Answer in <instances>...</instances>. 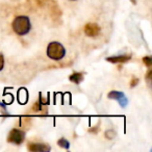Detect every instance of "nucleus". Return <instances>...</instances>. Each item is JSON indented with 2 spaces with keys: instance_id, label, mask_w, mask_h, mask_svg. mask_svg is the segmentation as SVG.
Listing matches in <instances>:
<instances>
[{
  "instance_id": "obj_11",
  "label": "nucleus",
  "mask_w": 152,
  "mask_h": 152,
  "mask_svg": "<svg viewBox=\"0 0 152 152\" xmlns=\"http://www.w3.org/2000/svg\"><path fill=\"white\" fill-rule=\"evenodd\" d=\"M57 145L61 148H64V149H69L70 148V142L68 141L65 137H61V139L57 141Z\"/></svg>"
},
{
  "instance_id": "obj_4",
  "label": "nucleus",
  "mask_w": 152,
  "mask_h": 152,
  "mask_svg": "<svg viewBox=\"0 0 152 152\" xmlns=\"http://www.w3.org/2000/svg\"><path fill=\"white\" fill-rule=\"evenodd\" d=\"M83 31L89 38H97L101 32V27L95 22H89L83 27Z\"/></svg>"
},
{
  "instance_id": "obj_10",
  "label": "nucleus",
  "mask_w": 152,
  "mask_h": 152,
  "mask_svg": "<svg viewBox=\"0 0 152 152\" xmlns=\"http://www.w3.org/2000/svg\"><path fill=\"white\" fill-rule=\"evenodd\" d=\"M32 110L34 113H44L46 108H44V100L42 99V96H40V100L32 105Z\"/></svg>"
},
{
  "instance_id": "obj_6",
  "label": "nucleus",
  "mask_w": 152,
  "mask_h": 152,
  "mask_svg": "<svg viewBox=\"0 0 152 152\" xmlns=\"http://www.w3.org/2000/svg\"><path fill=\"white\" fill-rule=\"evenodd\" d=\"M27 149L31 152H49L51 147L48 144L44 143H29L27 145Z\"/></svg>"
},
{
  "instance_id": "obj_12",
  "label": "nucleus",
  "mask_w": 152,
  "mask_h": 152,
  "mask_svg": "<svg viewBox=\"0 0 152 152\" xmlns=\"http://www.w3.org/2000/svg\"><path fill=\"white\" fill-rule=\"evenodd\" d=\"M104 135H105V137L107 140H113L117 135V133H116V131H115L114 129H108V130L105 131Z\"/></svg>"
},
{
  "instance_id": "obj_18",
  "label": "nucleus",
  "mask_w": 152,
  "mask_h": 152,
  "mask_svg": "<svg viewBox=\"0 0 152 152\" xmlns=\"http://www.w3.org/2000/svg\"><path fill=\"white\" fill-rule=\"evenodd\" d=\"M132 4H137V0H130Z\"/></svg>"
},
{
  "instance_id": "obj_2",
  "label": "nucleus",
  "mask_w": 152,
  "mask_h": 152,
  "mask_svg": "<svg viewBox=\"0 0 152 152\" xmlns=\"http://www.w3.org/2000/svg\"><path fill=\"white\" fill-rule=\"evenodd\" d=\"M46 54L52 61H61L66 55V49L59 42H51L46 49Z\"/></svg>"
},
{
  "instance_id": "obj_8",
  "label": "nucleus",
  "mask_w": 152,
  "mask_h": 152,
  "mask_svg": "<svg viewBox=\"0 0 152 152\" xmlns=\"http://www.w3.org/2000/svg\"><path fill=\"white\" fill-rule=\"evenodd\" d=\"M83 76H85L83 72H74L69 76V80L75 85H79L80 83H83V78H85Z\"/></svg>"
},
{
  "instance_id": "obj_1",
  "label": "nucleus",
  "mask_w": 152,
  "mask_h": 152,
  "mask_svg": "<svg viewBox=\"0 0 152 152\" xmlns=\"http://www.w3.org/2000/svg\"><path fill=\"white\" fill-rule=\"evenodd\" d=\"M12 28L14 32L18 36H26L27 34H29L31 29V22L27 16H18L14 19L12 23Z\"/></svg>"
},
{
  "instance_id": "obj_15",
  "label": "nucleus",
  "mask_w": 152,
  "mask_h": 152,
  "mask_svg": "<svg viewBox=\"0 0 152 152\" xmlns=\"http://www.w3.org/2000/svg\"><path fill=\"white\" fill-rule=\"evenodd\" d=\"M4 56H3V54L1 52H0V71H2V69L4 68Z\"/></svg>"
},
{
  "instance_id": "obj_19",
  "label": "nucleus",
  "mask_w": 152,
  "mask_h": 152,
  "mask_svg": "<svg viewBox=\"0 0 152 152\" xmlns=\"http://www.w3.org/2000/svg\"><path fill=\"white\" fill-rule=\"evenodd\" d=\"M72 1H75V0H72Z\"/></svg>"
},
{
  "instance_id": "obj_5",
  "label": "nucleus",
  "mask_w": 152,
  "mask_h": 152,
  "mask_svg": "<svg viewBox=\"0 0 152 152\" xmlns=\"http://www.w3.org/2000/svg\"><path fill=\"white\" fill-rule=\"evenodd\" d=\"M107 97L110 99L116 100L118 101V103L120 104L121 107H126L127 104H128V99L125 96V94L123 92H119V91H112L108 93Z\"/></svg>"
},
{
  "instance_id": "obj_13",
  "label": "nucleus",
  "mask_w": 152,
  "mask_h": 152,
  "mask_svg": "<svg viewBox=\"0 0 152 152\" xmlns=\"http://www.w3.org/2000/svg\"><path fill=\"white\" fill-rule=\"evenodd\" d=\"M143 63L145 64L148 68H151V66H152V57L151 56L143 57Z\"/></svg>"
},
{
  "instance_id": "obj_7",
  "label": "nucleus",
  "mask_w": 152,
  "mask_h": 152,
  "mask_svg": "<svg viewBox=\"0 0 152 152\" xmlns=\"http://www.w3.org/2000/svg\"><path fill=\"white\" fill-rule=\"evenodd\" d=\"M130 58H131V54H120V55H115V56L106 57V61L113 64H122L130 61Z\"/></svg>"
},
{
  "instance_id": "obj_14",
  "label": "nucleus",
  "mask_w": 152,
  "mask_h": 152,
  "mask_svg": "<svg viewBox=\"0 0 152 152\" xmlns=\"http://www.w3.org/2000/svg\"><path fill=\"white\" fill-rule=\"evenodd\" d=\"M151 76H152V70L149 69L147 72V75H146V81H147L149 87H150V85H151Z\"/></svg>"
},
{
  "instance_id": "obj_17",
  "label": "nucleus",
  "mask_w": 152,
  "mask_h": 152,
  "mask_svg": "<svg viewBox=\"0 0 152 152\" xmlns=\"http://www.w3.org/2000/svg\"><path fill=\"white\" fill-rule=\"evenodd\" d=\"M0 107H2V108H3V112H4V113H5V115H9V113H7V108H5V106H4V105H3V104H2V103H0Z\"/></svg>"
},
{
  "instance_id": "obj_3",
  "label": "nucleus",
  "mask_w": 152,
  "mask_h": 152,
  "mask_svg": "<svg viewBox=\"0 0 152 152\" xmlns=\"http://www.w3.org/2000/svg\"><path fill=\"white\" fill-rule=\"evenodd\" d=\"M25 140V132L19 128H14L9 132L7 142L14 145H21Z\"/></svg>"
},
{
  "instance_id": "obj_16",
  "label": "nucleus",
  "mask_w": 152,
  "mask_h": 152,
  "mask_svg": "<svg viewBox=\"0 0 152 152\" xmlns=\"http://www.w3.org/2000/svg\"><path fill=\"white\" fill-rule=\"evenodd\" d=\"M137 83H139V78L133 76L132 79H131V81H130V88H134L135 86L137 85Z\"/></svg>"
},
{
  "instance_id": "obj_9",
  "label": "nucleus",
  "mask_w": 152,
  "mask_h": 152,
  "mask_svg": "<svg viewBox=\"0 0 152 152\" xmlns=\"http://www.w3.org/2000/svg\"><path fill=\"white\" fill-rule=\"evenodd\" d=\"M18 101L20 104H26L28 101V92L23 88L18 91Z\"/></svg>"
}]
</instances>
